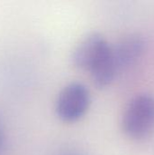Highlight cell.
I'll return each instance as SVG.
<instances>
[{
    "label": "cell",
    "mask_w": 154,
    "mask_h": 155,
    "mask_svg": "<svg viewBox=\"0 0 154 155\" xmlns=\"http://www.w3.org/2000/svg\"><path fill=\"white\" fill-rule=\"evenodd\" d=\"M146 48V40L142 35H133L124 37L112 45L113 60L118 74L133 65L143 55Z\"/></svg>",
    "instance_id": "cell-4"
},
{
    "label": "cell",
    "mask_w": 154,
    "mask_h": 155,
    "mask_svg": "<svg viewBox=\"0 0 154 155\" xmlns=\"http://www.w3.org/2000/svg\"><path fill=\"white\" fill-rule=\"evenodd\" d=\"M5 144H6V136H5V127L0 119V155L5 152Z\"/></svg>",
    "instance_id": "cell-5"
},
{
    "label": "cell",
    "mask_w": 154,
    "mask_h": 155,
    "mask_svg": "<svg viewBox=\"0 0 154 155\" xmlns=\"http://www.w3.org/2000/svg\"><path fill=\"white\" fill-rule=\"evenodd\" d=\"M90 104L91 94L86 85L72 82L59 93L55 102V114L63 122L74 123L86 114Z\"/></svg>",
    "instance_id": "cell-3"
},
{
    "label": "cell",
    "mask_w": 154,
    "mask_h": 155,
    "mask_svg": "<svg viewBox=\"0 0 154 155\" xmlns=\"http://www.w3.org/2000/svg\"><path fill=\"white\" fill-rule=\"evenodd\" d=\"M72 62L79 70L89 73L98 88L107 87L118 75L112 45L98 33L89 34L82 39L73 52Z\"/></svg>",
    "instance_id": "cell-1"
},
{
    "label": "cell",
    "mask_w": 154,
    "mask_h": 155,
    "mask_svg": "<svg viewBox=\"0 0 154 155\" xmlns=\"http://www.w3.org/2000/svg\"><path fill=\"white\" fill-rule=\"evenodd\" d=\"M122 128L125 135L142 141L154 133V96L142 94L127 104L122 117Z\"/></svg>",
    "instance_id": "cell-2"
},
{
    "label": "cell",
    "mask_w": 154,
    "mask_h": 155,
    "mask_svg": "<svg viewBox=\"0 0 154 155\" xmlns=\"http://www.w3.org/2000/svg\"><path fill=\"white\" fill-rule=\"evenodd\" d=\"M61 155H83L79 153H76V152H66V153H64Z\"/></svg>",
    "instance_id": "cell-6"
}]
</instances>
